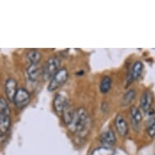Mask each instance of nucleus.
<instances>
[{"label":"nucleus","instance_id":"2","mask_svg":"<svg viewBox=\"0 0 155 155\" xmlns=\"http://www.w3.org/2000/svg\"><path fill=\"white\" fill-rule=\"evenodd\" d=\"M68 78V71L66 68L59 69L50 81L48 84L49 91H54L63 85Z\"/></svg>","mask_w":155,"mask_h":155},{"label":"nucleus","instance_id":"8","mask_svg":"<svg viewBox=\"0 0 155 155\" xmlns=\"http://www.w3.org/2000/svg\"><path fill=\"white\" fill-rule=\"evenodd\" d=\"M114 124L120 136L125 137L128 132V125L122 114H118L114 120Z\"/></svg>","mask_w":155,"mask_h":155},{"label":"nucleus","instance_id":"9","mask_svg":"<svg viewBox=\"0 0 155 155\" xmlns=\"http://www.w3.org/2000/svg\"><path fill=\"white\" fill-rule=\"evenodd\" d=\"M17 89V82L15 80L12 79V78L7 80L5 84V93L9 101L13 102Z\"/></svg>","mask_w":155,"mask_h":155},{"label":"nucleus","instance_id":"15","mask_svg":"<svg viewBox=\"0 0 155 155\" xmlns=\"http://www.w3.org/2000/svg\"><path fill=\"white\" fill-rule=\"evenodd\" d=\"M136 97V91L134 89H130L124 95L121 101V106L122 107H127L133 101Z\"/></svg>","mask_w":155,"mask_h":155},{"label":"nucleus","instance_id":"10","mask_svg":"<svg viewBox=\"0 0 155 155\" xmlns=\"http://www.w3.org/2000/svg\"><path fill=\"white\" fill-rule=\"evenodd\" d=\"M100 141L106 147H110L114 145L115 141H116V137H115L114 132L112 130H108V131L103 132L101 135Z\"/></svg>","mask_w":155,"mask_h":155},{"label":"nucleus","instance_id":"14","mask_svg":"<svg viewBox=\"0 0 155 155\" xmlns=\"http://www.w3.org/2000/svg\"><path fill=\"white\" fill-rule=\"evenodd\" d=\"M26 59L30 63V64H38L41 61V53L38 51H29L26 54Z\"/></svg>","mask_w":155,"mask_h":155},{"label":"nucleus","instance_id":"12","mask_svg":"<svg viewBox=\"0 0 155 155\" xmlns=\"http://www.w3.org/2000/svg\"><path fill=\"white\" fill-rule=\"evenodd\" d=\"M11 113L0 114V132L6 133L11 126Z\"/></svg>","mask_w":155,"mask_h":155},{"label":"nucleus","instance_id":"16","mask_svg":"<svg viewBox=\"0 0 155 155\" xmlns=\"http://www.w3.org/2000/svg\"><path fill=\"white\" fill-rule=\"evenodd\" d=\"M112 80L110 76H105L102 80V81L100 83V90L102 94H106L111 88Z\"/></svg>","mask_w":155,"mask_h":155},{"label":"nucleus","instance_id":"11","mask_svg":"<svg viewBox=\"0 0 155 155\" xmlns=\"http://www.w3.org/2000/svg\"><path fill=\"white\" fill-rule=\"evenodd\" d=\"M27 75L31 81H34L42 75V69L38 64H30L27 68Z\"/></svg>","mask_w":155,"mask_h":155},{"label":"nucleus","instance_id":"4","mask_svg":"<svg viewBox=\"0 0 155 155\" xmlns=\"http://www.w3.org/2000/svg\"><path fill=\"white\" fill-rule=\"evenodd\" d=\"M29 101H30L29 93L23 88L18 89L15 97H14V100H13V102L15 103V106L19 108H22V107H25L29 102Z\"/></svg>","mask_w":155,"mask_h":155},{"label":"nucleus","instance_id":"5","mask_svg":"<svg viewBox=\"0 0 155 155\" xmlns=\"http://www.w3.org/2000/svg\"><path fill=\"white\" fill-rule=\"evenodd\" d=\"M130 118H131V123H132V127H133L135 131L138 132L140 130V124L142 121V115H141L140 110L135 106L131 107Z\"/></svg>","mask_w":155,"mask_h":155},{"label":"nucleus","instance_id":"7","mask_svg":"<svg viewBox=\"0 0 155 155\" xmlns=\"http://www.w3.org/2000/svg\"><path fill=\"white\" fill-rule=\"evenodd\" d=\"M69 105V101L64 94H58L54 99V107L58 113H63Z\"/></svg>","mask_w":155,"mask_h":155},{"label":"nucleus","instance_id":"17","mask_svg":"<svg viewBox=\"0 0 155 155\" xmlns=\"http://www.w3.org/2000/svg\"><path fill=\"white\" fill-rule=\"evenodd\" d=\"M146 132L149 137H155V117L150 118L146 123Z\"/></svg>","mask_w":155,"mask_h":155},{"label":"nucleus","instance_id":"6","mask_svg":"<svg viewBox=\"0 0 155 155\" xmlns=\"http://www.w3.org/2000/svg\"><path fill=\"white\" fill-rule=\"evenodd\" d=\"M153 103V95L150 91H145L140 97V105L145 112L150 111Z\"/></svg>","mask_w":155,"mask_h":155},{"label":"nucleus","instance_id":"1","mask_svg":"<svg viewBox=\"0 0 155 155\" xmlns=\"http://www.w3.org/2000/svg\"><path fill=\"white\" fill-rule=\"evenodd\" d=\"M92 127V120L86 110L81 107L75 111L73 120L69 128L80 137H85L89 134Z\"/></svg>","mask_w":155,"mask_h":155},{"label":"nucleus","instance_id":"19","mask_svg":"<svg viewBox=\"0 0 155 155\" xmlns=\"http://www.w3.org/2000/svg\"><path fill=\"white\" fill-rule=\"evenodd\" d=\"M154 155H155V154H154Z\"/></svg>","mask_w":155,"mask_h":155},{"label":"nucleus","instance_id":"18","mask_svg":"<svg viewBox=\"0 0 155 155\" xmlns=\"http://www.w3.org/2000/svg\"><path fill=\"white\" fill-rule=\"evenodd\" d=\"M2 113H11V110L7 101L3 97H0V114Z\"/></svg>","mask_w":155,"mask_h":155},{"label":"nucleus","instance_id":"3","mask_svg":"<svg viewBox=\"0 0 155 155\" xmlns=\"http://www.w3.org/2000/svg\"><path fill=\"white\" fill-rule=\"evenodd\" d=\"M60 60L56 57H51L46 61L42 68V76L44 80H51L54 74L59 71Z\"/></svg>","mask_w":155,"mask_h":155},{"label":"nucleus","instance_id":"13","mask_svg":"<svg viewBox=\"0 0 155 155\" xmlns=\"http://www.w3.org/2000/svg\"><path fill=\"white\" fill-rule=\"evenodd\" d=\"M143 68H144V66H143V64L140 61H137L134 63L133 66H132V71H131V75H130L129 77L130 84H131V82L132 81L137 80L140 77L141 73H142Z\"/></svg>","mask_w":155,"mask_h":155}]
</instances>
